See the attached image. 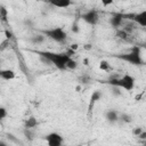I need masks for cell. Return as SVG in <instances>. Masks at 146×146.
<instances>
[{"label": "cell", "mask_w": 146, "mask_h": 146, "mask_svg": "<svg viewBox=\"0 0 146 146\" xmlns=\"http://www.w3.org/2000/svg\"><path fill=\"white\" fill-rule=\"evenodd\" d=\"M0 18H1L3 22L7 21V10H6V8L2 7V6H0Z\"/></svg>", "instance_id": "e0dca14e"}, {"label": "cell", "mask_w": 146, "mask_h": 146, "mask_svg": "<svg viewBox=\"0 0 146 146\" xmlns=\"http://www.w3.org/2000/svg\"><path fill=\"white\" fill-rule=\"evenodd\" d=\"M40 57H43L50 62V64L55 65L58 70L63 71L66 70V63L71 58L65 52H51V51H38L36 52Z\"/></svg>", "instance_id": "6da1fadb"}, {"label": "cell", "mask_w": 146, "mask_h": 146, "mask_svg": "<svg viewBox=\"0 0 146 146\" xmlns=\"http://www.w3.org/2000/svg\"><path fill=\"white\" fill-rule=\"evenodd\" d=\"M119 121H122L123 123H130V122H132V116L130 114L123 113V114L119 115Z\"/></svg>", "instance_id": "9a60e30c"}, {"label": "cell", "mask_w": 146, "mask_h": 146, "mask_svg": "<svg viewBox=\"0 0 146 146\" xmlns=\"http://www.w3.org/2000/svg\"><path fill=\"white\" fill-rule=\"evenodd\" d=\"M76 67H78V63H76V60L70 58V59L67 60V63H66V68H68V70H75Z\"/></svg>", "instance_id": "2e32d148"}, {"label": "cell", "mask_w": 146, "mask_h": 146, "mask_svg": "<svg viewBox=\"0 0 146 146\" xmlns=\"http://www.w3.org/2000/svg\"><path fill=\"white\" fill-rule=\"evenodd\" d=\"M24 135L29 140H33V138H34V133L31 132V129H25L24 130Z\"/></svg>", "instance_id": "d6986e66"}, {"label": "cell", "mask_w": 146, "mask_h": 146, "mask_svg": "<svg viewBox=\"0 0 146 146\" xmlns=\"http://www.w3.org/2000/svg\"><path fill=\"white\" fill-rule=\"evenodd\" d=\"M117 87L120 89H124V90H132L133 87H135V79L129 75V74H125L123 76H121L119 79V82H117Z\"/></svg>", "instance_id": "277c9868"}, {"label": "cell", "mask_w": 146, "mask_h": 146, "mask_svg": "<svg viewBox=\"0 0 146 146\" xmlns=\"http://www.w3.org/2000/svg\"><path fill=\"white\" fill-rule=\"evenodd\" d=\"M0 78L3 80H13L15 78V72L13 70H1Z\"/></svg>", "instance_id": "8fae6325"}, {"label": "cell", "mask_w": 146, "mask_h": 146, "mask_svg": "<svg viewBox=\"0 0 146 146\" xmlns=\"http://www.w3.org/2000/svg\"><path fill=\"white\" fill-rule=\"evenodd\" d=\"M117 57L119 59H122L124 62H128L132 65H137V66H140L144 64V60L140 56V48L135 46L131 48V51L128 52V54H122V55H117L115 56Z\"/></svg>", "instance_id": "7a4b0ae2"}, {"label": "cell", "mask_w": 146, "mask_h": 146, "mask_svg": "<svg viewBox=\"0 0 146 146\" xmlns=\"http://www.w3.org/2000/svg\"><path fill=\"white\" fill-rule=\"evenodd\" d=\"M108 22H110V25H111L112 27L117 29L119 26H121V24H122V22H123V14L116 13V14L112 15Z\"/></svg>", "instance_id": "52a82bcc"}, {"label": "cell", "mask_w": 146, "mask_h": 146, "mask_svg": "<svg viewBox=\"0 0 146 146\" xmlns=\"http://www.w3.org/2000/svg\"><path fill=\"white\" fill-rule=\"evenodd\" d=\"M81 18H82L86 23H88V24H90V25H96L97 22H98V18H99L98 11L95 10V9H90V10L83 13V14L81 15Z\"/></svg>", "instance_id": "5b68a950"}, {"label": "cell", "mask_w": 146, "mask_h": 146, "mask_svg": "<svg viewBox=\"0 0 146 146\" xmlns=\"http://www.w3.org/2000/svg\"><path fill=\"white\" fill-rule=\"evenodd\" d=\"M0 146H8V145H7V144H6L5 141H2V140H0Z\"/></svg>", "instance_id": "f1b7e54d"}, {"label": "cell", "mask_w": 146, "mask_h": 146, "mask_svg": "<svg viewBox=\"0 0 146 146\" xmlns=\"http://www.w3.org/2000/svg\"><path fill=\"white\" fill-rule=\"evenodd\" d=\"M76 146H83V145H76Z\"/></svg>", "instance_id": "1f68e13d"}, {"label": "cell", "mask_w": 146, "mask_h": 146, "mask_svg": "<svg viewBox=\"0 0 146 146\" xmlns=\"http://www.w3.org/2000/svg\"><path fill=\"white\" fill-rule=\"evenodd\" d=\"M84 65H88V59H84Z\"/></svg>", "instance_id": "f546056e"}, {"label": "cell", "mask_w": 146, "mask_h": 146, "mask_svg": "<svg viewBox=\"0 0 146 146\" xmlns=\"http://www.w3.org/2000/svg\"><path fill=\"white\" fill-rule=\"evenodd\" d=\"M7 116V110L5 107H0V121H2Z\"/></svg>", "instance_id": "603a6c76"}, {"label": "cell", "mask_w": 146, "mask_h": 146, "mask_svg": "<svg viewBox=\"0 0 146 146\" xmlns=\"http://www.w3.org/2000/svg\"><path fill=\"white\" fill-rule=\"evenodd\" d=\"M50 3L55 7H58V8H66V7L72 5V2L70 0H57V1H51Z\"/></svg>", "instance_id": "7c38bea8"}, {"label": "cell", "mask_w": 146, "mask_h": 146, "mask_svg": "<svg viewBox=\"0 0 146 146\" xmlns=\"http://www.w3.org/2000/svg\"><path fill=\"white\" fill-rule=\"evenodd\" d=\"M71 48H72V50H73V49L75 50V49L78 48V44H75V43H74V44H72V46H71Z\"/></svg>", "instance_id": "83f0119b"}, {"label": "cell", "mask_w": 146, "mask_h": 146, "mask_svg": "<svg viewBox=\"0 0 146 146\" xmlns=\"http://www.w3.org/2000/svg\"><path fill=\"white\" fill-rule=\"evenodd\" d=\"M116 35H117L120 39H127V38H128V33H127V32H124L123 30H120V31H117Z\"/></svg>", "instance_id": "44dd1931"}, {"label": "cell", "mask_w": 146, "mask_h": 146, "mask_svg": "<svg viewBox=\"0 0 146 146\" xmlns=\"http://www.w3.org/2000/svg\"><path fill=\"white\" fill-rule=\"evenodd\" d=\"M42 34L56 42H64L67 38V33L62 27H54L48 30H41Z\"/></svg>", "instance_id": "3957f363"}, {"label": "cell", "mask_w": 146, "mask_h": 146, "mask_svg": "<svg viewBox=\"0 0 146 146\" xmlns=\"http://www.w3.org/2000/svg\"><path fill=\"white\" fill-rule=\"evenodd\" d=\"M72 31H73V32H78V31H79L78 26H76V25H73V26H72Z\"/></svg>", "instance_id": "4316f807"}, {"label": "cell", "mask_w": 146, "mask_h": 146, "mask_svg": "<svg viewBox=\"0 0 146 146\" xmlns=\"http://www.w3.org/2000/svg\"><path fill=\"white\" fill-rule=\"evenodd\" d=\"M38 125V121L34 116H30L29 119H26L25 121V129H33Z\"/></svg>", "instance_id": "4fadbf2b"}, {"label": "cell", "mask_w": 146, "mask_h": 146, "mask_svg": "<svg viewBox=\"0 0 146 146\" xmlns=\"http://www.w3.org/2000/svg\"><path fill=\"white\" fill-rule=\"evenodd\" d=\"M102 96H103V94H102L99 90H96V91L92 92L91 98H90V103H89V113L92 111V107H94L95 103H96L97 100H99V99L102 98Z\"/></svg>", "instance_id": "30bf717a"}, {"label": "cell", "mask_w": 146, "mask_h": 146, "mask_svg": "<svg viewBox=\"0 0 146 146\" xmlns=\"http://www.w3.org/2000/svg\"><path fill=\"white\" fill-rule=\"evenodd\" d=\"M44 39H46V36H44L43 34H36V35L31 36L29 40H30V42H32L33 44H40V43H42V42L44 41Z\"/></svg>", "instance_id": "5bb4252c"}, {"label": "cell", "mask_w": 146, "mask_h": 146, "mask_svg": "<svg viewBox=\"0 0 146 146\" xmlns=\"http://www.w3.org/2000/svg\"><path fill=\"white\" fill-rule=\"evenodd\" d=\"M143 131V128H140V127H138V128H135L133 129V131H132V133L135 135V136H138L140 132Z\"/></svg>", "instance_id": "cb8c5ba5"}, {"label": "cell", "mask_w": 146, "mask_h": 146, "mask_svg": "<svg viewBox=\"0 0 146 146\" xmlns=\"http://www.w3.org/2000/svg\"><path fill=\"white\" fill-rule=\"evenodd\" d=\"M99 68L102 71H108L110 70V64L107 63V60H102L99 64Z\"/></svg>", "instance_id": "ac0fdd59"}, {"label": "cell", "mask_w": 146, "mask_h": 146, "mask_svg": "<svg viewBox=\"0 0 146 146\" xmlns=\"http://www.w3.org/2000/svg\"><path fill=\"white\" fill-rule=\"evenodd\" d=\"M105 119L108 123H115L119 121V113L115 110H108L105 113Z\"/></svg>", "instance_id": "ba28073f"}, {"label": "cell", "mask_w": 146, "mask_h": 146, "mask_svg": "<svg viewBox=\"0 0 146 146\" xmlns=\"http://www.w3.org/2000/svg\"><path fill=\"white\" fill-rule=\"evenodd\" d=\"M80 81H81V83L87 84V83L90 82V76H89V75H82V76L80 78Z\"/></svg>", "instance_id": "7402d4cb"}, {"label": "cell", "mask_w": 146, "mask_h": 146, "mask_svg": "<svg viewBox=\"0 0 146 146\" xmlns=\"http://www.w3.org/2000/svg\"><path fill=\"white\" fill-rule=\"evenodd\" d=\"M112 89V94L114 95V96H116V97H119V96H121V89L119 88V87H112L111 88Z\"/></svg>", "instance_id": "ffe728a7"}, {"label": "cell", "mask_w": 146, "mask_h": 146, "mask_svg": "<svg viewBox=\"0 0 146 146\" xmlns=\"http://www.w3.org/2000/svg\"><path fill=\"white\" fill-rule=\"evenodd\" d=\"M48 146H62L63 144V137L57 132H50L44 137Z\"/></svg>", "instance_id": "8992f818"}, {"label": "cell", "mask_w": 146, "mask_h": 146, "mask_svg": "<svg viewBox=\"0 0 146 146\" xmlns=\"http://www.w3.org/2000/svg\"><path fill=\"white\" fill-rule=\"evenodd\" d=\"M113 1L112 0H110V1H102V3L104 5V6H108V5H111Z\"/></svg>", "instance_id": "484cf974"}, {"label": "cell", "mask_w": 146, "mask_h": 146, "mask_svg": "<svg viewBox=\"0 0 146 146\" xmlns=\"http://www.w3.org/2000/svg\"><path fill=\"white\" fill-rule=\"evenodd\" d=\"M135 23L139 24L140 26H146V10H143L138 14H135L133 16V19H132Z\"/></svg>", "instance_id": "9c48e42d"}, {"label": "cell", "mask_w": 146, "mask_h": 146, "mask_svg": "<svg viewBox=\"0 0 146 146\" xmlns=\"http://www.w3.org/2000/svg\"><path fill=\"white\" fill-rule=\"evenodd\" d=\"M0 74H1V62H0Z\"/></svg>", "instance_id": "4dcf8cb0"}, {"label": "cell", "mask_w": 146, "mask_h": 146, "mask_svg": "<svg viewBox=\"0 0 146 146\" xmlns=\"http://www.w3.org/2000/svg\"><path fill=\"white\" fill-rule=\"evenodd\" d=\"M137 137H138V138H140V139H143V140H144V139H146V131H144V130H143V131H141Z\"/></svg>", "instance_id": "d4e9b609"}]
</instances>
